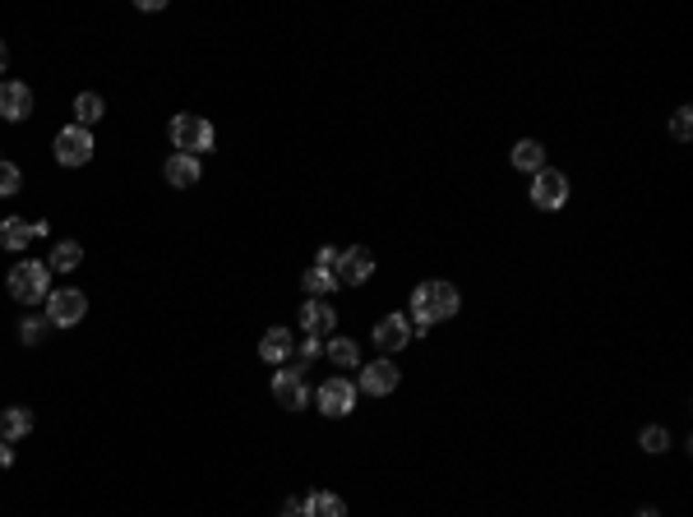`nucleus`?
I'll return each instance as SVG.
<instances>
[{
    "label": "nucleus",
    "mask_w": 693,
    "mask_h": 517,
    "mask_svg": "<svg viewBox=\"0 0 693 517\" xmlns=\"http://www.w3.org/2000/svg\"><path fill=\"white\" fill-rule=\"evenodd\" d=\"M213 125H208L203 116H176L171 120V143H176V153H190V158H199V153H208L213 148Z\"/></svg>",
    "instance_id": "7ed1b4c3"
},
{
    "label": "nucleus",
    "mask_w": 693,
    "mask_h": 517,
    "mask_svg": "<svg viewBox=\"0 0 693 517\" xmlns=\"http://www.w3.org/2000/svg\"><path fill=\"white\" fill-rule=\"evenodd\" d=\"M33 236H47V222H28V217L0 222V250H10V254H24L33 245Z\"/></svg>",
    "instance_id": "1a4fd4ad"
},
{
    "label": "nucleus",
    "mask_w": 693,
    "mask_h": 517,
    "mask_svg": "<svg viewBox=\"0 0 693 517\" xmlns=\"http://www.w3.org/2000/svg\"><path fill=\"white\" fill-rule=\"evenodd\" d=\"M102 116H107V102H102L98 93H79V98H75V125L88 129V125H98Z\"/></svg>",
    "instance_id": "4be33fe9"
},
{
    "label": "nucleus",
    "mask_w": 693,
    "mask_h": 517,
    "mask_svg": "<svg viewBox=\"0 0 693 517\" xmlns=\"http://www.w3.org/2000/svg\"><path fill=\"white\" fill-rule=\"evenodd\" d=\"M42 333H47V319H24V324H19L24 346H37V342H42Z\"/></svg>",
    "instance_id": "bb28decb"
},
{
    "label": "nucleus",
    "mask_w": 693,
    "mask_h": 517,
    "mask_svg": "<svg viewBox=\"0 0 693 517\" xmlns=\"http://www.w3.org/2000/svg\"><path fill=\"white\" fill-rule=\"evenodd\" d=\"M407 337H411V319L407 315H384L379 328H375V346L379 351H402Z\"/></svg>",
    "instance_id": "ddd939ff"
},
{
    "label": "nucleus",
    "mask_w": 693,
    "mask_h": 517,
    "mask_svg": "<svg viewBox=\"0 0 693 517\" xmlns=\"http://www.w3.org/2000/svg\"><path fill=\"white\" fill-rule=\"evenodd\" d=\"M292 351H296L292 328H268V333L259 337V360H268V365H283V360H292Z\"/></svg>",
    "instance_id": "4468645a"
},
{
    "label": "nucleus",
    "mask_w": 693,
    "mask_h": 517,
    "mask_svg": "<svg viewBox=\"0 0 693 517\" xmlns=\"http://www.w3.org/2000/svg\"><path fill=\"white\" fill-rule=\"evenodd\" d=\"M532 203L554 212V208H564L569 203V176L564 171H554V167H541L536 181H532Z\"/></svg>",
    "instance_id": "39448f33"
},
{
    "label": "nucleus",
    "mask_w": 693,
    "mask_h": 517,
    "mask_svg": "<svg viewBox=\"0 0 693 517\" xmlns=\"http://www.w3.org/2000/svg\"><path fill=\"white\" fill-rule=\"evenodd\" d=\"M324 356H328L333 365H342V369H361V346H357L352 337H328V342H324Z\"/></svg>",
    "instance_id": "6ab92c4d"
},
{
    "label": "nucleus",
    "mask_w": 693,
    "mask_h": 517,
    "mask_svg": "<svg viewBox=\"0 0 693 517\" xmlns=\"http://www.w3.org/2000/svg\"><path fill=\"white\" fill-rule=\"evenodd\" d=\"M273 398H277V407H287V411H301L305 407V379H301V369H277L273 375Z\"/></svg>",
    "instance_id": "9b49d317"
},
{
    "label": "nucleus",
    "mask_w": 693,
    "mask_h": 517,
    "mask_svg": "<svg viewBox=\"0 0 693 517\" xmlns=\"http://www.w3.org/2000/svg\"><path fill=\"white\" fill-rule=\"evenodd\" d=\"M670 134H675V139H688V134H693V111H688V107H679V111L670 116Z\"/></svg>",
    "instance_id": "a878e982"
},
{
    "label": "nucleus",
    "mask_w": 693,
    "mask_h": 517,
    "mask_svg": "<svg viewBox=\"0 0 693 517\" xmlns=\"http://www.w3.org/2000/svg\"><path fill=\"white\" fill-rule=\"evenodd\" d=\"M0 116L5 120H28L33 116V88L28 84H19V79H5L0 84Z\"/></svg>",
    "instance_id": "9d476101"
},
{
    "label": "nucleus",
    "mask_w": 693,
    "mask_h": 517,
    "mask_svg": "<svg viewBox=\"0 0 693 517\" xmlns=\"http://www.w3.org/2000/svg\"><path fill=\"white\" fill-rule=\"evenodd\" d=\"M305 291L315 295V301H324V295L337 291V273H333V268H319V264L305 268Z\"/></svg>",
    "instance_id": "5701e85b"
},
{
    "label": "nucleus",
    "mask_w": 693,
    "mask_h": 517,
    "mask_svg": "<svg viewBox=\"0 0 693 517\" xmlns=\"http://www.w3.org/2000/svg\"><path fill=\"white\" fill-rule=\"evenodd\" d=\"M93 158V134L84 125H65L56 134V162L60 167H84Z\"/></svg>",
    "instance_id": "423d86ee"
},
{
    "label": "nucleus",
    "mask_w": 693,
    "mask_h": 517,
    "mask_svg": "<svg viewBox=\"0 0 693 517\" xmlns=\"http://www.w3.org/2000/svg\"><path fill=\"white\" fill-rule=\"evenodd\" d=\"M162 176H167V185L190 190V185H199L203 167H199V158H190V153H171V158H167V167H162Z\"/></svg>",
    "instance_id": "2eb2a0df"
},
{
    "label": "nucleus",
    "mask_w": 693,
    "mask_h": 517,
    "mask_svg": "<svg viewBox=\"0 0 693 517\" xmlns=\"http://www.w3.org/2000/svg\"><path fill=\"white\" fill-rule=\"evenodd\" d=\"M10 462H15V449H10L5 439H0V467H10Z\"/></svg>",
    "instance_id": "c756f323"
},
{
    "label": "nucleus",
    "mask_w": 693,
    "mask_h": 517,
    "mask_svg": "<svg viewBox=\"0 0 693 517\" xmlns=\"http://www.w3.org/2000/svg\"><path fill=\"white\" fill-rule=\"evenodd\" d=\"M638 517H661V508H638Z\"/></svg>",
    "instance_id": "2f4dec72"
},
{
    "label": "nucleus",
    "mask_w": 693,
    "mask_h": 517,
    "mask_svg": "<svg viewBox=\"0 0 693 517\" xmlns=\"http://www.w3.org/2000/svg\"><path fill=\"white\" fill-rule=\"evenodd\" d=\"M24 434H33V411L28 407H5V411H0V439L15 443Z\"/></svg>",
    "instance_id": "f3484780"
},
{
    "label": "nucleus",
    "mask_w": 693,
    "mask_h": 517,
    "mask_svg": "<svg viewBox=\"0 0 693 517\" xmlns=\"http://www.w3.org/2000/svg\"><path fill=\"white\" fill-rule=\"evenodd\" d=\"M337 259H342V250H333V245H324V250L315 254V264H319V268H333V273H337Z\"/></svg>",
    "instance_id": "c85d7f7f"
},
{
    "label": "nucleus",
    "mask_w": 693,
    "mask_h": 517,
    "mask_svg": "<svg viewBox=\"0 0 693 517\" xmlns=\"http://www.w3.org/2000/svg\"><path fill=\"white\" fill-rule=\"evenodd\" d=\"M301 328H305L310 337H324V333L337 328V310H333L328 301H305V305H301Z\"/></svg>",
    "instance_id": "dca6fc26"
},
{
    "label": "nucleus",
    "mask_w": 693,
    "mask_h": 517,
    "mask_svg": "<svg viewBox=\"0 0 693 517\" xmlns=\"http://www.w3.org/2000/svg\"><path fill=\"white\" fill-rule=\"evenodd\" d=\"M51 286V268L47 264H37V259H24V264H15L10 268V295L19 305H37V301H47V291Z\"/></svg>",
    "instance_id": "f03ea898"
},
{
    "label": "nucleus",
    "mask_w": 693,
    "mask_h": 517,
    "mask_svg": "<svg viewBox=\"0 0 693 517\" xmlns=\"http://www.w3.org/2000/svg\"><path fill=\"white\" fill-rule=\"evenodd\" d=\"M84 315H88V295H84V291L65 286V291H51V295H47V324H56V328H75Z\"/></svg>",
    "instance_id": "20e7f679"
},
{
    "label": "nucleus",
    "mask_w": 693,
    "mask_h": 517,
    "mask_svg": "<svg viewBox=\"0 0 693 517\" xmlns=\"http://www.w3.org/2000/svg\"><path fill=\"white\" fill-rule=\"evenodd\" d=\"M79 264H84V245H79V241H60V245L51 250V264H47V268H51V273H75Z\"/></svg>",
    "instance_id": "412c9836"
},
{
    "label": "nucleus",
    "mask_w": 693,
    "mask_h": 517,
    "mask_svg": "<svg viewBox=\"0 0 693 517\" xmlns=\"http://www.w3.org/2000/svg\"><path fill=\"white\" fill-rule=\"evenodd\" d=\"M5 65H10V51H5V42H0V74H5Z\"/></svg>",
    "instance_id": "7c9ffc66"
},
{
    "label": "nucleus",
    "mask_w": 693,
    "mask_h": 517,
    "mask_svg": "<svg viewBox=\"0 0 693 517\" xmlns=\"http://www.w3.org/2000/svg\"><path fill=\"white\" fill-rule=\"evenodd\" d=\"M19 185H24V171H19L15 162H0V199L19 194Z\"/></svg>",
    "instance_id": "b1692460"
},
{
    "label": "nucleus",
    "mask_w": 693,
    "mask_h": 517,
    "mask_svg": "<svg viewBox=\"0 0 693 517\" xmlns=\"http://www.w3.org/2000/svg\"><path fill=\"white\" fill-rule=\"evenodd\" d=\"M509 162H513L518 171H532V176H536V171L545 167V148H541L536 139H518L513 153H509Z\"/></svg>",
    "instance_id": "a211bd4d"
},
{
    "label": "nucleus",
    "mask_w": 693,
    "mask_h": 517,
    "mask_svg": "<svg viewBox=\"0 0 693 517\" xmlns=\"http://www.w3.org/2000/svg\"><path fill=\"white\" fill-rule=\"evenodd\" d=\"M357 407V384H346V379H324L319 384V411L342 420V416H352Z\"/></svg>",
    "instance_id": "6e6552de"
},
{
    "label": "nucleus",
    "mask_w": 693,
    "mask_h": 517,
    "mask_svg": "<svg viewBox=\"0 0 693 517\" xmlns=\"http://www.w3.org/2000/svg\"><path fill=\"white\" fill-rule=\"evenodd\" d=\"M370 273H375V254H370L366 245L342 250V259H337V282H352V286H361V282H370Z\"/></svg>",
    "instance_id": "f8f14e48"
},
{
    "label": "nucleus",
    "mask_w": 693,
    "mask_h": 517,
    "mask_svg": "<svg viewBox=\"0 0 693 517\" xmlns=\"http://www.w3.org/2000/svg\"><path fill=\"white\" fill-rule=\"evenodd\" d=\"M458 305H462V295H458V286L453 282H421L411 291V333H426V328H435L440 319H453L458 315Z\"/></svg>",
    "instance_id": "f257e3e1"
},
{
    "label": "nucleus",
    "mask_w": 693,
    "mask_h": 517,
    "mask_svg": "<svg viewBox=\"0 0 693 517\" xmlns=\"http://www.w3.org/2000/svg\"><path fill=\"white\" fill-rule=\"evenodd\" d=\"M643 449H647V453H666V449H670L666 425H647V429H643Z\"/></svg>",
    "instance_id": "393cba45"
},
{
    "label": "nucleus",
    "mask_w": 693,
    "mask_h": 517,
    "mask_svg": "<svg viewBox=\"0 0 693 517\" xmlns=\"http://www.w3.org/2000/svg\"><path fill=\"white\" fill-rule=\"evenodd\" d=\"M319 351H324V337H310V333H305V342H301V356H296V369H305V365H310Z\"/></svg>",
    "instance_id": "cd10ccee"
},
{
    "label": "nucleus",
    "mask_w": 693,
    "mask_h": 517,
    "mask_svg": "<svg viewBox=\"0 0 693 517\" xmlns=\"http://www.w3.org/2000/svg\"><path fill=\"white\" fill-rule=\"evenodd\" d=\"M398 384H402V375H398V365H393V360H370V365H361L357 393H370V398H388Z\"/></svg>",
    "instance_id": "0eeeda50"
},
{
    "label": "nucleus",
    "mask_w": 693,
    "mask_h": 517,
    "mask_svg": "<svg viewBox=\"0 0 693 517\" xmlns=\"http://www.w3.org/2000/svg\"><path fill=\"white\" fill-rule=\"evenodd\" d=\"M305 517H346V503L333 490H315L305 494Z\"/></svg>",
    "instance_id": "aec40b11"
}]
</instances>
